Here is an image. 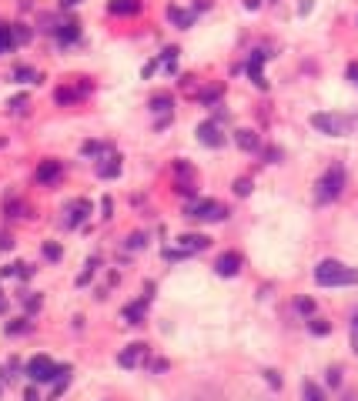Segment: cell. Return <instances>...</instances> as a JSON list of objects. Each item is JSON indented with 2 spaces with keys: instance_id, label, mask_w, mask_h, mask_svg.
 Listing matches in <instances>:
<instances>
[{
  "instance_id": "obj_1",
  "label": "cell",
  "mask_w": 358,
  "mask_h": 401,
  "mask_svg": "<svg viewBox=\"0 0 358 401\" xmlns=\"http://www.w3.org/2000/svg\"><path fill=\"white\" fill-rule=\"evenodd\" d=\"M315 281L322 284V288H345V284H358V271L348 268V264H342V261H335V258H325L315 268Z\"/></svg>"
},
{
  "instance_id": "obj_2",
  "label": "cell",
  "mask_w": 358,
  "mask_h": 401,
  "mask_svg": "<svg viewBox=\"0 0 358 401\" xmlns=\"http://www.w3.org/2000/svg\"><path fill=\"white\" fill-rule=\"evenodd\" d=\"M312 127L322 130V134H328V137H345V134H352V130L358 127V118H348V114H328V110H322V114H312Z\"/></svg>"
},
{
  "instance_id": "obj_3",
  "label": "cell",
  "mask_w": 358,
  "mask_h": 401,
  "mask_svg": "<svg viewBox=\"0 0 358 401\" xmlns=\"http://www.w3.org/2000/svg\"><path fill=\"white\" fill-rule=\"evenodd\" d=\"M342 187H345V167H342V164H332V167L318 177V184H315L318 204H332V201H338Z\"/></svg>"
},
{
  "instance_id": "obj_4",
  "label": "cell",
  "mask_w": 358,
  "mask_h": 401,
  "mask_svg": "<svg viewBox=\"0 0 358 401\" xmlns=\"http://www.w3.org/2000/svg\"><path fill=\"white\" fill-rule=\"evenodd\" d=\"M67 371L71 368H61L54 361L47 358V355H37V358L27 361V375L31 381H54V378H67Z\"/></svg>"
},
{
  "instance_id": "obj_5",
  "label": "cell",
  "mask_w": 358,
  "mask_h": 401,
  "mask_svg": "<svg viewBox=\"0 0 358 401\" xmlns=\"http://www.w3.org/2000/svg\"><path fill=\"white\" fill-rule=\"evenodd\" d=\"M188 217H195V221H225L228 217V207L218 204V201H191L185 207Z\"/></svg>"
},
{
  "instance_id": "obj_6",
  "label": "cell",
  "mask_w": 358,
  "mask_h": 401,
  "mask_svg": "<svg viewBox=\"0 0 358 401\" xmlns=\"http://www.w3.org/2000/svg\"><path fill=\"white\" fill-rule=\"evenodd\" d=\"M144 358H148V345H144V341H138V345H128L124 351H121V355H118V365L131 371V368H138Z\"/></svg>"
},
{
  "instance_id": "obj_7",
  "label": "cell",
  "mask_w": 358,
  "mask_h": 401,
  "mask_svg": "<svg viewBox=\"0 0 358 401\" xmlns=\"http://www.w3.org/2000/svg\"><path fill=\"white\" fill-rule=\"evenodd\" d=\"M241 264H245V261H241L238 251H228V254H221V258L215 261V271L221 274V278H235V274L241 271Z\"/></svg>"
},
{
  "instance_id": "obj_8",
  "label": "cell",
  "mask_w": 358,
  "mask_h": 401,
  "mask_svg": "<svg viewBox=\"0 0 358 401\" xmlns=\"http://www.w3.org/2000/svg\"><path fill=\"white\" fill-rule=\"evenodd\" d=\"M198 141L208 144V147H221V144H225V134H221V127H218L215 120H205V124L198 127Z\"/></svg>"
},
{
  "instance_id": "obj_9",
  "label": "cell",
  "mask_w": 358,
  "mask_h": 401,
  "mask_svg": "<svg viewBox=\"0 0 358 401\" xmlns=\"http://www.w3.org/2000/svg\"><path fill=\"white\" fill-rule=\"evenodd\" d=\"M61 174H64V167H61V161H41L37 164V174H34V177H37V184H54L57 177H61Z\"/></svg>"
},
{
  "instance_id": "obj_10",
  "label": "cell",
  "mask_w": 358,
  "mask_h": 401,
  "mask_svg": "<svg viewBox=\"0 0 358 401\" xmlns=\"http://www.w3.org/2000/svg\"><path fill=\"white\" fill-rule=\"evenodd\" d=\"M91 214V201H84V197H77V201H71L67 204V228H74V224H81L84 217Z\"/></svg>"
},
{
  "instance_id": "obj_11",
  "label": "cell",
  "mask_w": 358,
  "mask_h": 401,
  "mask_svg": "<svg viewBox=\"0 0 358 401\" xmlns=\"http://www.w3.org/2000/svg\"><path fill=\"white\" fill-rule=\"evenodd\" d=\"M178 248H181V254H198V251L208 248V238L205 234H181V238H178Z\"/></svg>"
},
{
  "instance_id": "obj_12",
  "label": "cell",
  "mask_w": 358,
  "mask_h": 401,
  "mask_svg": "<svg viewBox=\"0 0 358 401\" xmlns=\"http://www.w3.org/2000/svg\"><path fill=\"white\" fill-rule=\"evenodd\" d=\"M265 51H255V54H251V61H248V74H251V80H255V84L258 87H268V80H265V74H261V64H265Z\"/></svg>"
},
{
  "instance_id": "obj_13",
  "label": "cell",
  "mask_w": 358,
  "mask_h": 401,
  "mask_svg": "<svg viewBox=\"0 0 358 401\" xmlns=\"http://www.w3.org/2000/svg\"><path fill=\"white\" fill-rule=\"evenodd\" d=\"M168 21H171L174 27H181V31H188V27L195 24V14L185 11V7H168Z\"/></svg>"
},
{
  "instance_id": "obj_14",
  "label": "cell",
  "mask_w": 358,
  "mask_h": 401,
  "mask_svg": "<svg viewBox=\"0 0 358 401\" xmlns=\"http://www.w3.org/2000/svg\"><path fill=\"white\" fill-rule=\"evenodd\" d=\"M108 11H111V14H118V17H131V14L141 11V0H111Z\"/></svg>"
},
{
  "instance_id": "obj_15",
  "label": "cell",
  "mask_w": 358,
  "mask_h": 401,
  "mask_svg": "<svg viewBox=\"0 0 358 401\" xmlns=\"http://www.w3.org/2000/svg\"><path fill=\"white\" fill-rule=\"evenodd\" d=\"M148 301H151V288H148V294H144V301L128 304V308H124V318H128L131 325H141V318H144V308H148Z\"/></svg>"
},
{
  "instance_id": "obj_16",
  "label": "cell",
  "mask_w": 358,
  "mask_h": 401,
  "mask_svg": "<svg viewBox=\"0 0 358 401\" xmlns=\"http://www.w3.org/2000/svg\"><path fill=\"white\" fill-rule=\"evenodd\" d=\"M235 141H238L241 151H258V147H261V141H258V134H255V130H238V134H235Z\"/></svg>"
},
{
  "instance_id": "obj_17",
  "label": "cell",
  "mask_w": 358,
  "mask_h": 401,
  "mask_svg": "<svg viewBox=\"0 0 358 401\" xmlns=\"http://www.w3.org/2000/svg\"><path fill=\"white\" fill-rule=\"evenodd\" d=\"M98 174L101 177H118L121 174V164H118V157L111 154V157H101V164H98Z\"/></svg>"
},
{
  "instance_id": "obj_18",
  "label": "cell",
  "mask_w": 358,
  "mask_h": 401,
  "mask_svg": "<svg viewBox=\"0 0 358 401\" xmlns=\"http://www.w3.org/2000/svg\"><path fill=\"white\" fill-rule=\"evenodd\" d=\"M57 37H61L64 43H71V41H77V37H81V27H77L74 21H67V24H61V27H57Z\"/></svg>"
},
{
  "instance_id": "obj_19",
  "label": "cell",
  "mask_w": 358,
  "mask_h": 401,
  "mask_svg": "<svg viewBox=\"0 0 358 401\" xmlns=\"http://www.w3.org/2000/svg\"><path fill=\"white\" fill-rule=\"evenodd\" d=\"M11 47H14V31L7 24H0V54H7Z\"/></svg>"
},
{
  "instance_id": "obj_20",
  "label": "cell",
  "mask_w": 358,
  "mask_h": 401,
  "mask_svg": "<svg viewBox=\"0 0 358 401\" xmlns=\"http://www.w3.org/2000/svg\"><path fill=\"white\" fill-rule=\"evenodd\" d=\"M302 395H305V401H325V395H322V388H318V385H312V381H305Z\"/></svg>"
},
{
  "instance_id": "obj_21",
  "label": "cell",
  "mask_w": 358,
  "mask_h": 401,
  "mask_svg": "<svg viewBox=\"0 0 358 401\" xmlns=\"http://www.w3.org/2000/svg\"><path fill=\"white\" fill-rule=\"evenodd\" d=\"M151 108L168 114V110H171V94H158V98H151Z\"/></svg>"
},
{
  "instance_id": "obj_22",
  "label": "cell",
  "mask_w": 358,
  "mask_h": 401,
  "mask_svg": "<svg viewBox=\"0 0 358 401\" xmlns=\"http://www.w3.org/2000/svg\"><path fill=\"white\" fill-rule=\"evenodd\" d=\"M308 328H312V335H328V331H332V325H328V321H322V318H312V321H308Z\"/></svg>"
},
{
  "instance_id": "obj_23",
  "label": "cell",
  "mask_w": 358,
  "mask_h": 401,
  "mask_svg": "<svg viewBox=\"0 0 358 401\" xmlns=\"http://www.w3.org/2000/svg\"><path fill=\"white\" fill-rule=\"evenodd\" d=\"M77 98H81V90H64V87L57 90V104H74Z\"/></svg>"
},
{
  "instance_id": "obj_24",
  "label": "cell",
  "mask_w": 358,
  "mask_h": 401,
  "mask_svg": "<svg viewBox=\"0 0 358 401\" xmlns=\"http://www.w3.org/2000/svg\"><path fill=\"white\" fill-rule=\"evenodd\" d=\"M235 194H238V197H248L251 194V181H248V177H238V181H235Z\"/></svg>"
},
{
  "instance_id": "obj_25",
  "label": "cell",
  "mask_w": 358,
  "mask_h": 401,
  "mask_svg": "<svg viewBox=\"0 0 358 401\" xmlns=\"http://www.w3.org/2000/svg\"><path fill=\"white\" fill-rule=\"evenodd\" d=\"M14 77H17V80H24V84H27V80H37V74H34L31 67H17V71H14Z\"/></svg>"
},
{
  "instance_id": "obj_26",
  "label": "cell",
  "mask_w": 358,
  "mask_h": 401,
  "mask_svg": "<svg viewBox=\"0 0 358 401\" xmlns=\"http://www.w3.org/2000/svg\"><path fill=\"white\" fill-rule=\"evenodd\" d=\"M298 311H302V315H312V311H315V301L302 298V301H298Z\"/></svg>"
},
{
  "instance_id": "obj_27",
  "label": "cell",
  "mask_w": 358,
  "mask_h": 401,
  "mask_svg": "<svg viewBox=\"0 0 358 401\" xmlns=\"http://www.w3.org/2000/svg\"><path fill=\"white\" fill-rule=\"evenodd\" d=\"M128 248L134 251V248H144V234H131L128 238Z\"/></svg>"
},
{
  "instance_id": "obj_28",
  "label": "cell",
  "mask_w": 358,
  "mask_h": 401,
  "mask_svg": "<svg viewBox=\"0 0 358 401\" xmlns=\"http://www.w3.org/2000/svg\"><path fill=\"white\" fill-rule=\"evenodd\" d=\"M345 74H348V80H352V84L358 87V64H348V71H345Z\"/></svg>"
},
{
  "instance_id": "obj_29",
  "label": "cell",
  "mask_w": 358,
  "mask_h": 401,
  "mask_svg": "<svg viewBox=\"0 0 358 401\" xmlns=\"http://www.w3.org/2000/svg\"><path fill=\"white\" fill-rule=\"evenodd\" d=\"M44 254H47V258H61V248H57V244H47V248H44Z\"/></svg>"
},
{
  "instance_id": "obj_30",
  "label": "cell",
  "mask_w": 358,
  "mask_h": 401,
  "mask_svg": "<svg viewBox=\"0 0 358 401\" xmlns=\"http://www.w3.org/2000/svg\"><path fill=\"white\" fill-rule=\"evenodd\" d=\"M328 381H332V385H338V381H342V371L332 368V371H328Z\"/></svg>"
},
{
  "instance_id": "obj_31",
  "label": "cell",
  "mask_w": 358,
  "mask_h": 401,
  "mask_svg": "<svg viewBox=\"0 0 358 401\" xmlns=\"http://www.w3.org/2000/svg\"><path fill=\"white\" fill-rule=\"evenodd\" d=\"M245 7H248V11H258V7H261V0H245Z\"/></svg>"
},
{
  "instance_id": "obj_32",
  "label": "cell",
  "mask_w": 358,
  "mask_h": 401,
  "mask_svg": "<svg viewBox=\"0 0 358 401\" xmlns=\"http://www.w3.org/2000/svg\"><path fill=\"white\" fill-rule=\"evenodd\" d=\"M352 335H358V311L352 315Z\"/></svg>"
},
{
  "instance_id": "obj_33",
  "label": "cell",
  "mask_w": 358,
  "mask_h": 401,
  "mask_svg": "<svg viewBox=\"0 0 358 401\" xmlns=\"http://www.w3.org/2000/svg\"><path fill=\"white\" fill-rule=\"evenodd\" d=\"M64 4H67V7H74V4H81V0H64Z\"/></svg>"
},
{
  "instance_id": "obj_34",
  "label": "cell",
  "mask_w": 358,
  "mask_h": 401,
  "mask_svg": "<svg viewBox=\"0 0 358 401\" xmlns=\"http://www.w3.org/2000/svg\"><path fill=\"white\" fill-rule=\"evenodd\" d=\"M352 341H355V355H358V335H352Z\"/></svg>"
}]
</instances>
